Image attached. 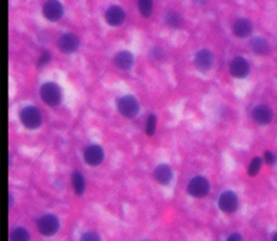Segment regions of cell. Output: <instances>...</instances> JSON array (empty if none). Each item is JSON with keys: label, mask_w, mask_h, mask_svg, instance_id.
<instances>
[{"label": "cell", "mask_w": 277, "mask_h": 241, "mask_svg": "<svg viewBox=\"0 0 277 241\" xmlns=\"http://www.w3.org/2000/svg\"><path fill=\"white\" fill-rule=\"evenodd\" d=\"M41 100L51 107L58 106L62 101V91L54 82H46L40 88Z\"/></svg>", "instance_id": "obj_1"}, {"label": "cell", "mask_w": 277, "mask_h": 241, "mask_svg": "<svg viewBox=\"0 0 277 241\" xmlns=\"http://www.w3.org/2000/svg\"><path fill=\"white\" fill-rule=\"evenodd\" d=\"M117 107L119 113L127 118H133L139 114V102L132 95H125L117 101Z\"/></svg>", "instance_id": "obj_2"}, {"label": "cell", "mask_w": 277, "mask_h": 241, "mask_svg": "<svg viewBox=\"0 0 277 241\" xmlns=\"http://www.w3.org/2000/svg\"><path fill=\"white\" fill-rule=\"evenodd\" d=\"M38 229L40 233L46 237H51L56 234V231L59 230L60 222L55 215L53 214H46L41 216L37 222Z\"/></svg>", "instance_id": "obj_3"}, {"label": "cell", "mask_w": 277, "mask_h": 241, "mask_svg": "<svg viewBox=\"0 0 277 241\" xmlns=\"http://www.w3.org/2000/svg\"><path fill=\"white\" fill-rule=\"evenodd\" d=\"M20 118L22 124L28 129H37L41 125L40 112L35 106H27L23 108Z\"/></svg>", "instance_id": "obj_4"}, {"label": "cell", "mask_w": 277, "mask_h": 241, "mask_svg": "<svg viewBox=\"0 0 277 241\" xmlns=\"http://www.w3.org/2000/svg\"><path fill=\"white\" fill-rule=\"evenodd\" d=\"M210 184L204 177H195L188 183L187 190L190 196L195 198H203L209 192Z\"/></svg>", "instance_id": "obj_5"}, {"label": "cell", "mask_w": 277, "mask_h": 241, "mask_svg": "<svg viewBox=\"0 0 277 241\" xmlns=\"http://www.w3.org/2000/svg\"><path fill=\"white\" fill-rule=\"evenodd\" d=\"M63 12L64 11L61 3L56 2V0H49V2L45 3L42 7V13L45 17L51 22L60 20L63 16Z\"/></svg>", "instance_id": "obj_6"}, {"label": "cell", "mask_w": 277, "mask_h": 241, "mask_svg": "<svg viewBox=\"0 0 277 241\" xmlns=\"http://www.w3.org/2000/svg\"><path fill=\"white\" fill-rule=\"evenodd\" d=\"M79 47V38L73 33H65L59 39V48L63 53H74Z\"/></svg>", "instance_id": "obj_7"}, {"label": "cell", "mask_w": 277, "mask_h": 241, "mask_svg": "<svg viewBox=\"0 0 277 241\" xmlns=\"http://www.w3.org/2000/svg\"><path fill=\"white\" fill-rule=\"evenodd\" d=\"M219 207L225 213H234L238 208V199L236 194L231 190L224 191L220 196Z\"/></svg>", "instance_id": "obj_8"}, {"label": "cell", "mask_w": 277, "mask_h": 241, "mask_svg": "<svg viewBox=\"0 0 277 241\" xmlns=\"http://www.w3.org/2000/svg\"><path fill=\"white\" fill-rule=\"evenodd\" d=\"M214 61H215L214 54L211 53V51H209L207 49H203V50L198 51L195 55V59H194L195 66L200 71H208L210 68L212 67Z\"/></svg>", "instance_id": "obj_9"}, {"label": "cell", "mask_w": 277, "mask_h": 241, "mask_svg": "<svg viewBox=\"0 0 277 241\" xmlns=\"http://www.w3.org/2000/svg\"><path fill=\"white\" fill-rule=\"evenodd\" d=\"M84 161L91 166L99 165L104 159V151L99 145H90L86 148L83 154Z\"/></svg>", "instance_id": "obj_10"}, {"label": "cell", "mask_w": 277, "mask_h": 241, "mask_svg": "<svg viewBox=\"0 0 277 241\" xmlns=\"http://www.w3.org/2000/svg\"><path fill=\"white\" fill-rule=\"evenodd\" d=\"M230 70L233 77L238 79L245 78L249 74V64L243 57H236L231 62Z\"/></svg>", "instance_id": "obj_11"}, {"label": "cell", "mask_w": 277, "mask_h": 241, "mask_svg": "<svg viewBox=\"0 0 277 241\" xmlns=\"http://www.w3.org/2000/svg\"><path fill=\"white\" fill-rule=\"evenodd\" d=\"M126 13L118 6L110 7L105 12V20L112 26H119L125 22Z\"/></svg>", "instance_id": "obj_12"}, {"label": "cell", "mask_w": 277, "mask_h": 241, "mask_svg": "<svg viewBox=\"0 0 277 241\" xmlns=\"http://www.w3.org/2000/svg\"><path fill=\"white\" fill-rule=\"evenodd\" d=\"M252 117L254 122L260 125H267L272 122L273 112L272 109L266 105H259L254 107L252 112Z\"/></svg>", "instance_id": "obj_13"}, {"label": "cell", "mask_w": 277, "mask_h": 241, "mask_svg": "<svg viewBox=\"0 0 277 241\" xmlns=\"http://www.w3.org/2000/svg\"><path fill=\"white\" fill-rule=\"evenodd\" d=\"M233 32L240 38H246L252 33V24L247 18H238L233 25Z\"/></svg>", "instance_id": "obj_14"}, {"label": "cell", "mask_w": 277, "mask_h": 241, "mask_svg": "<svg viewBox=\"0 0 277 241\" xmlns=\"http://www.w3.org/2000/svg\"><path fill=\"white\" fill-rule=\"evenodd\" d=\"M155 180L161 185H168L173 180V170L168 164H159L154 171Z\"/></svg>", "instance_id": "obj_15"}, {"label": "cell", "mask_w": 277, "mask_h": 241, "mask_svg": "<svg viewBox=\"0 0 277 241\" xmlns=\"http://www.w3.org/2000/svg\"><path fill=\"white\" fill-rule=\"evenodd\" d=\"M133 61H135V59H133L132 53L129 51H120L114 58L116 66L122 70L130 69L133 65Z\"/></svg>", "instance_id": "obj_16"}, {"label": "cell", "mask_w": 277, "mask_h": 241, "mask_svg": "<svg viewBox=\"0 0 277 241\" xmlns=\"http://www.w3.org/2000/svg\"><path fill=\"white\" fill-rule=\"evenodd\" d=\"M250 47L254 53L260 55L266 54L270 50L269 42H267L264 38H262V37H255V38H253L250 42Z\"/></svg>", "instance_id": "obj_17"}, {"label": "cell", "mask_w": 277, "mask_h": 241, "mask_svg": "<svg viewBox=\"0 0 277 241\" xmlns=\"http://www.w3.org/2000/svg\"><path fill=\"white\" fill-rule=\"evenodd\" d=\"M164 18L166 24L170 27H173V29H178V27H180L181 24H182V18H181L180 14L173 10L167 11L165 13Z\"/></svg>", "instance_id": "obj_18"}, {"label": "cell", "mask_w": 277, "mask_h": 241, "mask_svg": "<svg viewBox=\"0 0 277 241\" xmlns=\"http://www.w3.org/2000/svg\"><path fill=\"white\" fill-rule=\"evenodd\" d=\"M72 180H73V185L76 194L78 195V196H81L84 191V179L81 175V173H79L78 171H75L72 175Z\"/></svg>", "instance_id": "obj_19"}, {"label": "cell", "mask_w": 277, "mask_h": 241, "mask_svg": "<svg viewBox=\"0 0 277 241\" xmlns=\"http://www.w3.org/2000/svg\"><path fill=\"white\" fill-rule=\"evenodd\" d=\"M10 241H30V235L25 228L17 227L11 231Z\"/></svg>", "instance_id": "obj_20"}, {"label": "cell", "mask_w": 277, "mask_h": 241, "mask_svg": "<svg viewBox=\"0 0 277 241\" xmlns=\"http://www.w3.org/2000/svg\"><path fill=\"white\" fill-rule=\"evenodd\" d=\"M139 10L141 14L145 17H148L153 11V3L151 0H140L138 3Z\"/></svg>", "instance_id": "obj_21"}, {"label": "cell", "mask_w": 277, "mask_h": 241, "mask_svg": "<svg viewBox=\"0 0 277 241\" xmlns=\"http://www.w3.org/2000/svg\"><path fill=\"white\" fill-rule=\"evenodd\" d=\"M261 166H262V159L259 158V157H255V158H253L249 164V168H248V174H249L250 177H255V175L259 173Z\"/></svg>", "instance_id": "obj_22"}, {"label": "cell", "mask_w": 277, "mask_h": 241, "mask_svg": "<svg viewBox=\"0 0 277 241\" xmlns=\"http://www.w3.org/2000/svg\"><path fill=\"white\" fill-rule=\"evenodd\" d=\"M156 126H157V118L155 115H150L147 117L146 120V126H145V132L147 135L152 136L153 134L155 133L156 130Z\"/></svg>", "instance_id": "obj_23"}, {"label": "cell", "mask_w": 277, "mask_h": 241, "mask_svg": "<svg viewBox=\"0 0 277 241\" xmlns=\"http://www.w3.org/2000/svg\"><path fill=\"white\" fill-rule=\"evenodd\" d=\"M80 241H101V238L97 233H93V231H87V233H84L81 236Z\"/></svg>", "instance_id": "obj_24"}, {"label": "cell", "mask_w": 277, "mask_h": 241, "mask_svg": "<svg viewBox=\"0 0 277 241\" xmlns=\"http://www.w3.org/2000/svg\"><path fill=\"white\" fill-rule=\"evenodd\" d=\"M51 60V54L48 52V51H45L39 58V61H38V66H42V65H46L47 63H49Z\"/></svg>", "instance_id": "obj_25"}, {"label": "cell", "mask_w": 277, "mask_h": 241, "mask_svg": "<svg viewBox=\"0 0 277 241\" xmlns=\"http://www.w3.org/2000/svg\"><path fill=\"white\" fill-rule=\"evenodd\" d=\"M264 159L266 163L274 164L276 162V156L272 152H265L264 153Z\"/></svg>", "instance_id": "obj_26"}, {"label": "cell", "mask_w": 277, "mask_h": 241, "mask_svg": "<svg viewBox=\"0 0 277 241\" xmlns=\"http://www.w3.org/2000/svg\"><path fill=\"white\" fill-rule=\"evenodd\" d=\"M152 52H153V54H154V58L157 60L164 58V51H162V49H160V48L153 49Z\"/></svg>", "instance_id": "obj_27"}, {"label": "cell", "mask_w": 277, "mask_h": 241, "mask_svg": "<svg viewBox=\"0 0 277 241\" xmlns=\"http://www.w3.org/2000/svg\"><path fill=\"white\" fill-rule=\"evenodd\" d=\"M226 241H243V238H242V236L240 234L235 233V234H232L230 237H228Z\"/></svg>", "instance_id": "obj_28"}, {"label": "cell", "mask_w": 277, "mask_h": 241, "mask_svg": "<svg viewBox=\"0 0 277 241\" xmlns=\"http://www.w3.org/2000/svg\"><path fill=\"white\" fill-rule=\"evenodd\" d=\"M272 241H277V233L274 235V237H273V240Z\"/></svg>", "instance_id": "obj_29"}, {"label": "cell", "mask_w": 277, "mask_h": 241, "mask_svg": "<svg viewBox=\"0 0 277 241\" xmlns=\"http://www.w3.org/2000/svg\"><path fill=\"white\" fill-rule=\"evenodd\" d=\"M144 241H148V240H144Z\"/></svg>", "instance_id": "obj_30"}]
</instances>
